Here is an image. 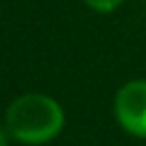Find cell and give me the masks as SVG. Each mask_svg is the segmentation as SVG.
Wrapping results in <instances>:
<instances>
[{
    "label": "cell",
    "instance_id": "3957f363",
    "mask_svg": "<svg viewBox=\"0 0 146 146\" xmlns=\"http://www.w3.org/2000/svg\"><path fill=\"white\" fill-rule=\"evenodd\" d=\"M91 9H96V11H100V14H107V11H114L123 0H84Z\"/></svg>",
    "mask_w": 146,
    "mask_h": 146
},
{
    "label": "cell",
    "instance_id": "6da1fadb",
    "mask_svg": "<svg viewBox=\"0 0 146 146\" xmlns=\"http://www.w3.org/2000/svg\"><path fill=\"white\" fill-rule=\"evenodd\" d=\"M64 125V110L43 94H25L7 110V130L21 144L39 146L59 135Z\"/></svg>",
    "mask_w": 146,
    "mask_h": 146
},
{
    "label": "cell",
    "instance_id": "7a4b0ae2",
    "mask_svg": "<svg viewBox=\"0 0 146 146\" xmlns=\"http://www.w3.org/2000/svg\"><path fill=\"white\" fill-rule=\"evenodd\" d=\"M114 112L125 132L146 137V80H132L123 84L116 94Z\"/></svg>",
    "mask_w": 146,
    "mask_h": 146
},
{
    "label": "cell",
    "instance_id": "277c9868",
    "mask_svg": "<svg viewBox=\"0 0 146 146\" xmlns=\"http://www.w3.org/2000/svg\"><path fill=\"white\" fill-rule=\"evenodd\" d=\"M9 137H11V135H9V130H2V128H0V146H7Z\"/></svg>",
    "mask_w": 146,
    "mask_h": 146
}]
</instances>
